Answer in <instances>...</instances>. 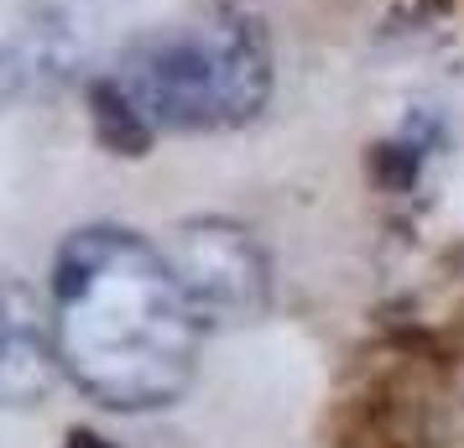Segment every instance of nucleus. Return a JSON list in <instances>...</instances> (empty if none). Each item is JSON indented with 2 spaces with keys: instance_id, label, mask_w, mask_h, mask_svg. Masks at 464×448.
<instances>
[{
  "instance_id": "nucleus-3",
  "label": "nucleus",
  "mask_w": 464,
  "mask_h": 448,
  "mask_svg": "<svg viewBox=\"0 0 464 448\" xmlns=\"http://www.w3.org/2000/svg\"><path fill=\"white\" fill-rule=\"evenodd\" d=\"M168 266L204 329L256 323L272 302V266L256 235L235 219H183L168 240Z\"/></svg>"
},
{
  "instance_id": "nucleus-4",
  "label": "nucleus",
  "mask_w": 464,
  "mask_h": 448,
  "mask_svg": "<svg viewBox=\"0 0 464 448\" xmlns=\"http://www.w3.org/2000/svg\"><path fill=\"white\" fill-rule=\"evenodd\" d=\"M63 381L53 308L16 277H0V406L47 402Z\"/></svg>"
},
{
  "instance_id": "nucleus-7",
  "label": "nucleus",
  "mask_w": 464,
  "mask_h": 448,
  "mask_svg": "<svg viewBox=\"0 0 464 448\" xmlns=\"http://www.w3.org/2000/svg\"><path fill=\"white\" fill-rule=\"evenodd\" d=\"M371 167H376V177L386 183V188H407L412 177H418V147H376V157H371Z\"/></svg>"
},
{
  "instance_id": "nucleus-6",
  "label": "nucleus",
  "mask_w": 464,
  "mask_h": 448,
  "mask_svg": "<svg viewBox=\"0 0 464 448\" xmlns=\"http://www.w3.org/2000/svg\"><path fill=\"white\" fill-rule=\"evenodd\" d=\"M37 79H43V52H32L26 43H0V105L37 89Z\"/></svg>"
},
{
  "instance_id": "nucleus-8",
  "label": "nucleus",
  "mask_w": 464,
  "mask_h": 448,
  "mask_svg": "<svg viewBox=\"0 0 464 448\" xmlns=\"http://www.w3.org/2000/svg\"><path fill=\"white\" fill-rule=\"evenodd\" d=\"M63 448H121V443H110L105 433H94V427H68Z\"/></svg>"
},
{
  "instance_id": "nucleus-1",
  "label": "nucleus",
  "mask_w": 464,
  "mask_h": 448,
  "mask_svg": "<svg viewBox=\"0 0 464 448\" xmlns=\"http://www.w3.org/2000/svg\"><path fill=\"white\" fill-rule=\"evenodd\" d=\"M53 334L84 396L110 412H157L193 386L204 323L168 251L121 224H89L53 261Z\"/></svg>"
},
{
  "instance_id": "nucleus-2",
  "label": "nucleus",
  "mask_w": 464,
  "mask_h": 448,
  "mask_svg": "<svg viewBox=\"0 0 464 448\" xmlns=\"http://www.w3.org/2000/svg\"><path fill=\"white\" fill-rule=\"evenodd\" d=\"M115 79L157 130H235L272 100V47L261 22L219 5L136 37Z\"/></svg>"
},
{
  "instance_id": "nucleus-5",
  "label": "nucleus",
  "mask_w": 464,
  "mask_h": 448,
  "mask_svg": "<svg viewBox=\"0 0 464 448\" xmlns=\"http://www.w3.org/2000/svg\"><path fill=\"white\" fill-rule=\"evenodd\" d=\"M89 120H94L100 147L115 151V157H147L151 136H157V126L141 115V105H136L126 89H121V79H115V73L89 84Z\"/></svg>"
}]
</instances>
